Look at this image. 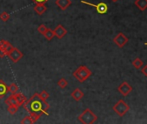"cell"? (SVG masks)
I'll use <instances>...</instances> for the list:
<instances>
[{
    "label": "cell",
    "instance_id": "1",
    "mask_svg": "<svg viewBox=\"0 0 147 124\" xmlns=\"http://www.w3.org/2000/svg\"><path fill=\"white\" fill-rule=\"evenodd\" d=\"M23 106L35 122L37 121L42 115H49V104L47 101L42 100L38 96V93H35Z\"/></svg>",
    "mask_w": 147,
    "mask_h": 124
},
{
    "label": "cell",
    "instance_id": "2",
    "mask_svg": "<svg viewBox=\"0 0 147 124\" xmlns=\"http://www.w3.org/2000/svg\"><path fill=\"white\" fill-rule=\"evenodd\" d=\"M92 76V71L85 65L79 66L73 72V77L80 83H84Z\"/></svg>",
    "mask_w": 147,
    "mask_h": 124
},
{
    "label": "cell",
    "instance_id": "3",
    "mask_svg": "<svg viewBox=\"0 0 147 124\" xmlns=\"http://www.w3.org/2000/svg\"><path fill=\"white\" fill-rule=\"evenodd\" d=\"M78 120L82 124H94L98 120V116L90 108H88L79 115Z\"/></svg>",
    "mask_w": 147,
    "mask_h": 124
},
{
    "label": "cell",
    "instance_id": "4",
    "mask_svg": "<svg viewBox=\"0 0 147 124\" xmlns=\"http://www.w3.org/2000/svg\"><path fill=\"white\" fill-rule=\"evenodd\" d=\"M113 110L120 117H123L129 110H130V106L122 99L119 100L113 106Z\"/></svg>",
    "mask_w": 147,
    "mask_h": 124
},
{
    "label": "cell",
    "instance_id": "5",
    "mask_svg": "<svg viewBox=\"0 0 147 124\" xmlns=\"http://www.w3.org/2000/svg\"><path fill=\"white\" fill-rule=\"evenodd\" d=\"M9 57H10V59L13 62L14 64H17V63H18V62L23 58V56H24V53L23 52H21L18 48H16V47H13V49L8 53V55H7Z\"/></svg>",
    "mask_w": 147,
    "mask_h": 124
},
{
    "label": "cell",
    "instance_id": "6",
    "mask_svg": "<svg viewBox=\"0 0 147 124\" xmlns=\"http://www.w3.org/2000/svg\"><path fill=\"white\" fill-rule=\"evenodd\" d=\"M82 4H85V5H90V6H93L95 8V10L97 11L98 13L100 14H106L108 11V6L106 3H103V2H100L97 5H94V4H91V3H88V2H86V1H81Z\"/></svg>",
    "mask_w": 147,
    "mask_h": 124
},
{
    "label": "cell",
    "instance_id": "7",
    "mask_svg": "<svg viewBox=\"0 0 147 124\" xmlns=\"http://www.w3.org/2000/svg\"><path fill=\"white\" fill-rule=\"evenodd\" d=\"M128 42V37L122 32L118 33L114 38H113V43L119 47V48H123Z\"/></svg>",
    "mask_w": 147,
    "mask_h": 124
},
{
    "label": "cell",
    "instance_id": "8",
    "mask_svg": "<svg viewBox=\"0 0 147 124\" xmlns=\"http://www.w3.org/2000/svg\"><path fill=\"white\" fill-rule=\"evenodd\" d=\"M118 91L123 96H127L131 91H132V87L127 83V82H123L122 83L119 84L118 87Z\"/></svg>",
    "mask_w": 147,
    "mask_h": 124
},
{
    "label": "cell",
    "instance_id": "9",
    "mask_svg": "<svg viewBox=\"0 0 147 124\" xmlns=\"http://www.w3.org/2000/svg\"><path fill=\"white\" fill-rule=\"evenodd\" d=\"M53 31H54L55 37H56L58 39L63 38V37L67 35V30L61 24H58V25L53 30Z\"/></svg>",
    "mask_w": 147,
    "mask_h": 124
},
{
    "label": "cell",
    "instance_id": "10",
    "mask_svg": "<svg viewBox=\"0 0 147 124\" xmlns=\"http://www.w3.org/2000/svg\"><path fill=\"white\" fill-rule=\"evenodd\" d=\"M55 4L61 10V11H65L67 10L72 4L71 0H55Z\"/></svg>",
    "mask_w": 147,
    "mask_h": 124
},
{
    "label": "cell",
    "instance_id": "11",
    "mask_svg": "<svg viewBox=\"0 0 147 124\" xmlns=\"http://www.w3.org/2000/svg\"><path fill=\"white\" fill-rule=\"evenodd\" d=\"M13 45L10 43V42H8V41H6V40H4V39H1L0 40V49H4L6 53H7V55H8V53L13 49Z\"/></svg>",
    "mask_w": 147,
    "mask_h": 124
},
{
    "label": "cell",
    "instance_id": "12",
    "mask_svg": "<svg viewBox=\"0 0 147 124\" xmlns=\"http://www.w3.org/2000/svg\"><path fill=\"white\" fill-rule=\"evenodd\" d=\"M71 97L75 101L79 102L84 97V93L79 88H77L75 90H73V92L71 93Z\"/></svg>",
    "mask_w": 147,
    "mask_h": 124
},
{
    "label": "cell",
    "instance_id": "13",
    "mask_svg": "<svg viewBox=\"0 0 147 124\" xmlns=\"http://www.w3.org/2000/svg\"><path fill=\"white\" fill-rule=\"evenodd\" d=\"M34 11L37 15L41 16L47 11V7L45 6L44 4H36L34 6Z\"/></svg>",
    "mask_w": 147,
    "mask_h": 124
},
{
    "label": "cell",
    "instance_id": "14",
    "mask_svg": "<svg viewBox=\"0 0 147 124\" xmlns=\"http://www.w3.org/2000/svg\"><path fill=\"white\" fill-rule=\"evenodd\" d=\"M7 92H8V86L2 79H0V99L5 96Z\"/></svg>",
    "mask_w": 147,
    "mask_h": 124
},
{
    "label": "cell",
    "instance_id": "15",
    "mask_svg": "<svg viewBox=\"0 0 147 124\" xmlns=\"http://www.w3.org/2000/svg\"><path fill=\"white\" fill-rule=\"evenodd\" d=\"M15 96H16V99H17L18 106V107L23 106V105L25 103V102L28 100L27 97H26L24 94H22V93H17V94H15Z\"/></svg>",
    "mask_w": 147,
    "mask_h": 124
},
{
    "label": "cell",
    "instance_id": "16",
    "mask_svg": "<svg viewBox=\"0 0 147 124\" xmlns=\"http://www.w3.org/2000/svg\"><path fill=\"white\" fill-rule=\"evenodd\" d=\"M134 5L142 12L145 11L147 9V0H136L134 2Z\"/></svg>",
    "mask_w": 147,
    "mask_h": 124
},
{
    "label": "cell",
    "instance_id": "17",
    "mask_svg": "<svg viewBox=\"0 0 147 124\" xmlns=\"http://www.w3.org/2000/svg\"><path fill=\"white\" fill-rule=\"evenodd\" d=\"M5 102L7 104V105H17L18 106V102H17V99H16V96L15 95H11L10 96H8Z\"/></svg>",
    "mask_w": 147,
    "mask_h": 124
},
{
    "label": "cell",
    "instance_id": "18",
    "mask_svg": "<svg viewBox=\"0 0 147 124\" xmlns=\"http://www.w3.org/2000/svg\"><path fill=\"white\" fill-rule=\"evenodd\" d=\"M143 64H144L143 61H142L140 58H138V57L135 58V59L132 61V66H133L136 70L141 69V68L143 67Z\"/></svg>",
    "mask_w": 147,
    "mask_h": 124
},
{
    "label": "cell",
    "instance_id": "19",
    "mask_svg": "<svg viewBox=\"0 0 147 124\" xmlns=\"http://www.w3.org/2000/svg\"><path fill=\"white\" fill-rule=\"evenodd\" d=\"M8 91H9V92H11V95H15V94L18 93V91H19V88H18V86L16 83H11V84L8 86Z\"/></svg>",
    "mask_w": 147,
    "mask_h": 124
},
{
    "label": "cell",
    "instance_id": "20",
    "mask_svg": "<svg viewBox=\"0 0 147 124\" xmlns=\"http://www.w3.org/2000/svg\"><path fill=\"white\" fill-rule=\"evenodd\" d=\"M43 36L45 37V38H46L48 41H51V40L53 39V37H55V34H54L53 30H51V29H49V28H48V30H46V32L43 34Z\"/></svg>",
    "mask_w": 147,
    "mask_h": 124
},
{
    "label": "cell",
    "instance_id": "21",
    "mask_svg": "<svg viewBox=\"0 0 147 124\" xmlns=\"http://www.w3.org/2000/svg\"><path fill=\"white\" fill-rule=\"evenodd\" d=\"M18 106L17 105H8L7 108V111L11 114V115H15L18 111Z\"/></svg>",
    "mask_w": 147,
    "mask_h": 124
},
{
    "label": "cell",
    "instance_id": "22",
    "mask_svg": "<svg viewBox=\"0 0 147 124\" xmlns=\"http://www.w3.org/2000/svg\"><path fill=\"white\" fill-rule=\"evenodd\" d=\"M67 84H68V83H67V81L64 78V77H62V78H61L58 82H57V85L61 88V89H65L67 86Z\"/></svg>",
    "mask_w": 147,
    "mask_h": 124
},
{
    "label": "cell",
    "instance_id": "23",
    "mask_svg": "<svg viewBox=\"0 0 147 124\" xmlns=\"http://www.w3.org/2000/svg\"><path fill=\"white\" fill-rule=\"evenodd\" d=\"M10 18H11V15L7 12H3L1 14H0V19H1L3 22H7Z\"/></svg>",
    "mask_w": 147,
    "mask_h": 124
},
{
    "label": "cell",
    "instance_id": "24",
    "mask_svg": "<svg viewBox=\"0 0 147 124\" xmlns=\"http://www.w3.org/2000/svg\"><path fill=\"white\" fill-rule=\"evenodd\" d=\"M34 123H35V121L31 119V117L30 115L25 116L21 121V124H34Z\"/></svg>",
    "mask_w": 147,
    "mask_h": 124
},
{
    "label": "cell",
    "instance_id": "25",
    "mask_svg": "<svg viewBox=\"0 0 147 124\" xmlns=\"http://www.w3.org/2000/svg\"><path fill=\"white\" fill-rule=\"evenodd\" d=\"M38 96H39L42 100H43V101H47V99L49 97V94L48 93V91H46V90H42L41 93H38Z\"/></svg>",
    "mask_w": 147,
    "mask_h": 124
},
{
    "label": "cell",
    "instance_id": "26",
    "mask_svg": "<svg viewBox=\"0 0 147 124\" xmlns=\"http://www.w3.org/2000/svg\"><path fill=\"white\" fill-rule=\"evenodd\" d=\"M47 30H48V28H47L46 25H44V24H41V25H39L38 28H37L38 32H39L40 34H42V35H43V34L46 32Z\"/></svg>",
    "mask_w": 147,
    "mask_h": 124
},
{
    "label": "cell",
    "instance_id": "27",
    "mask_svg": "<svg viewBox=\"0 0 147 124\" xmlns=\"http://www.w3.org/2000/svg\"><path fill=\"white\" fill-rule=\"evenodd\" d=\"M31 1L35 4H44L45 5V3H47L49 0H31Z\"/></svg>",
    "mask_w": 147,
    "mask_h": 124
},
{
    "label": "cell",
    "instance_id": "28",
    "mask_svg": "<svg viewBox=\"0 0 147 124\" xmlns=\"http://www.w3.org/2000/svg\"><path fill=\"white\" fill-rule=\"evenodd\" d=\"M141 72H142V74H143L144 77H147V64L144 65V66L141 69Z\"/></svg>",
    "mask_w": 147,
    "mask_h": 124
},
{
    "label": "cell",
    "instance_id": "29",
    "mask_svg": "<svg viewBox=\"0 0 147 124\" xmlns=\"http://www.w3.org/2000/svg\"><path fill=\"white\" fill-rule=\"evenodd\" d=\"M6 56H7V53H6L4 49H0V57H1V58H4V57H5Z\"/></svg>",
    "mask_w": 147,
    "mask_h": 124
},
{
    "label": "cell",
    "instance_id": "30",
    "mask_svg": "<svg viewBox=\"0 0 147 124\" xmlns=\"http://www.w3.org/2000/svg\"><path fill=\"white\" fill-rule=\"evenodd\" d=\"M113 2H117V1H119V0H112Z\"/></svg>",
    "mask_w": 147,
    "mask_h": 124
},
{
    "label": "cell",
    "instance_id": "31",
    "mask_svg": "<svg viewBox=\"0 0 147 124\" xmlns=\"http://www.w3.org/2000/svg\"><path fill=\"white\" fill-rule=\"evenodd\" d=\"M144 45H145V46H147V43H144Z\"/></svg>",
    "mask_w": 147,
    "mask_h": 124
}]
</instances>
